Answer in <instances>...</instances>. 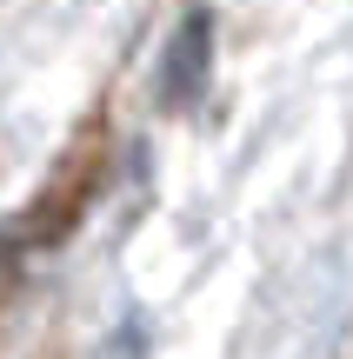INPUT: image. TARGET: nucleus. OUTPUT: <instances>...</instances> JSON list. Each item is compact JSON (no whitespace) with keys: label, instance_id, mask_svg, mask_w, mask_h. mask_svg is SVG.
<instances>
[{"label":"nucleus","instance_id":"1","mask_svg":"<svg viewBox=\"0 0 353 359\" xmlns=\"http://www.w3.org/2000/svg\"><path fill=\"white\" fill-rule=\"evenodd\" d=\"M93 180H100V140H80L74 154L53 167L47 193L20 213V240H34V246L67 240V233H74V219L87 213V200H93Z\"/></svg>","mask_w":353,"mask_h":359},{"label":"nucleus","instance_id":"2","mask_svg":"<svg viewBox=\"0 0 353 359\" xmlns=\"http://www.w3.org/2000/svg\"><path fill=\"white\" fill-rule=\"evenodd\" d=\"M207 60H213V13L194 7L180 27H173L167 60H160V107H167V114H180V107L200 100V87H207Z\"/></svg>","mask_w":353,"mask_h":359}]
</instances>
